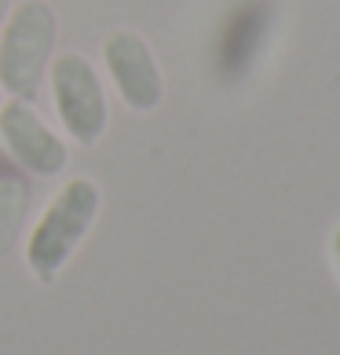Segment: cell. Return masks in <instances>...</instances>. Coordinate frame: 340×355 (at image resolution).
Segmentation results:
<instances>
[{"mask_svg": "<svg viewBox=\"0 0 340 355\" xmlns=\"http://www.w3.org/2000/svg\"><path fill=\"white\" fill-rule=\"evenodd\" d=\"M99 213L102 191L91 176H70L59 183L22 239V260L37 282L55 286L62 279V271L70 268L77 249L84 245V239L96 227Z\"/></svg>", "mask_w": 340, "mask_h": 355, "instance_id": "cell-1", "label": "cell"}, {"mask_svg": "<svg viewBox=\"0 0 340 355\" xmlns=\"http://www.w3.org/2000/svg\"><path fill=\"white\" fill-rule=\"evenodd\" d=\"M59 51V11L48 0H19L0 30V92L37 99Z\"/></svg>", "mask_w": 340, "mask_h": 355, "instance_id": "cell-2", "label": "cell"}, {"mask_svg": "<svg viewBox=\"0 0 340 355\" xmlns=\"http://www.w3.org/2000/svg\"><path fill=\"white\" fill-rule=\"evenodd\" d=\"M44 85L51 92V107L62 125V136L77 147H96L110 128V99L99 67L84 51H55Z\"/></svg>", "mask_w": 340, "mask_h": 355, "instance_id": "cell-3", "label": "cell"}, {"mask_svg": "<svg viewBox=\"0 0 340 355\" xmlns=\"http://www.w3.org/2000/svg\"><path fill=\"white\" fill-rule=\"evenodd\" d=\"M0 150L30 180L62 176L70 165L66 136L44 121V114L33 107V99L4 96V103H0Z\"/></svg>", "mask_w": 340, "mask_h": 355, "instance_id": "cell-4", "label": "cell"}, {"mask_svg": "<svg viewBox=\"0 0 340 355\" xmlns=\"http://www.w3.org/2000/svg\"><path fill=\"white\" fill-rule=\"evenodd\" d=\"M102 70L107 81L117 92V99L125 103L132 114H154L165 99V77L158 67V55L147 44V37L136 30L117 26L102 37Z\"/></svg>", "mask_w": 340, "mask_h": 355, "instance_id": "cell-5", "label": "cell"}, {"mask_svg": "<svg viewBox=\"0 0 340 355\" xmlns=\"http://www.w3.org/2000/svg\"><path fill=\"white\" fill-rule=\"evenodd\" d=\"M30 213H33V183L22 173H4L0 176V260H8L22 245L30 231Z\"/></svg>", "mask_w": 340, "mask_h": 355, "instance_id": "cell-6", "label": "cell"}, {"mask_svg": "<svg viewBox=\"0 0 340 355\" xmlns=\"http://www.w3.org/2000/svg\"><path fill=\"white\" fill-rule=\"evenodd\" d=\"M8 15H11V0H0V30H4Z\"/></svg>", "mask_w": 340, "mask_h": 355, "instance_id": "cell-7", "label": "cell"}, {"mask_svg": "<svg viewBox=\"0 0 340 355\" xmlns=\"http://www.w3.org/2000/svg\"><path fill=\"white\" fill-rule=\"evenodd\" d=\"M337 253H340V234H337Z\"/></svg>", "mask_w": 340, "mask_h": 355, "instance_id": "cell-8", "label": "cell"}, {"mask_svg": "<svg viewBox=\"0 0 340 355\" xmlns=\"http://www.w3.org/2000/svg\"><path fill=\"white\" fill-rule=\"evenodd\" d=\"M0 103H4V92H0Z\"/></svg>", "mask_w": 340, "mask_h": 355, "instance_id": "cell-9", "label": "cell"}]
</instances>
